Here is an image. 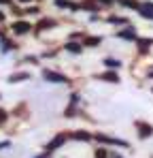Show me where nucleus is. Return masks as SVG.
<instances>
[{
    "label": "nucleus",
    "instance_id": "f257e3e1",
    "mask_svg": "<svg viewBox=\"0 0 153 158\" xmlns=\"http://www.w3.org/2000/svg\"><path fill=\"white\" fill-rule=\"evenodd\" d=\"M43 77L47 79V81H53V83H62V81H66L64 75H60V73H55V71H49V69L43 71Z\"/></svg>",
    "mask_w": 153,
    "mask_h": 158
},
{
    "label": "nucleus",
    "instance_id": "f03ea898",
    "mask_svg": "<svg viewBox=\"0 0 153 158\" xmlns=\"http://www.w3.org/2000/svg\"><path fill=\"white\" fill-rule=\"evenodd\" d=\"M30 24H28V22H15V24H13V32H15V34H26V32H30Z\"/></svg>",
    "mask_w": 153,
    "mask_h": 158
},
{
    "label": "nucleus",
    "instance_id": "7ed1b4c3",
    "mask_svg": "<svg viewBox=\"0 0 153 158\" xmlns=\"http://www.w3.org/2000/svg\"><path fill=\"white\" fill-rule=\"evenodd\" d=\"M117 36H119V39H128V41H136V32H134V28H128V30L117 32Z\"/></svg>",
    "mask_w": 153,
    "mask_h": 158
},
{
    "label": "nucleus",
    "instance_id": "20e7f679",
    "mask_svg": "<svg viewBox=\"0 0 153 158\" xmlns=\"http://www.w3.org/2000/svg\"><path fill=\"white\" fill-rule=\"evenodd\" d=\"M104 64H106V69H119V66H121V62H119V60H115V58H106V60H104Z\"/></svg>",
    "mask_w": 153,
    "mask_h": 158
},
{
    "label": "nucleus",
    "instance_id": "39448f33",
    "mask_svg": "<svg viewBox=\"0 0 153 158\" xmlns=\"http://www.w3.org/2000/svg\"><path fill=\"white\" fill-rule=\"evenodd\" d=\"M100 36H87V39H85V45H87V47H96V45H100Z\"/></svg>",
    "mask_w": 153,
    "mask_h": 158
},
{
    "label": "nucleus",
    "instance_id": "423d86ee",
    "mask_svg": "<svg viewBox=\"0 0 153 158\" xmlns=\"http://www.w3.org/2000/svg\"><path fill=\"white\" fill-rule=\"evenodd\" d=\"M55 4H57L60 9H79L76 4H73V2H68V0H55Z\"/></svg>",
    "mask_w": 153,
    "mask_h": 158
},
{
    "label": "nucleus",
    "instance_id": "0eeeda50",
    "mask_svg": "<svg viewBox=\"0 0 153 158\" xmlns=\"http://www.w3.org/2000/svg\"><path fill=\"white\" fill-rule=\"evenodd\" d=\"M64 139H66L64 135H57V137H55V139H53V141L49 143V148H47V150H55V148H57V145H60V143H62Z\"/></svg>",
    "mask_w": 153,
    "mask_h": 158
},
{
    "label": "nucleus",
    "instance_id": "6e6552de",
    "mask_svg": "<svg viewBox=\"0 0 153 158\" xmlns=\"http://www.w3.org/2000/svg\"><path fill=\"white\" fill-rule=\"evenodd\" d=\"M51 26H55V22H53V19H41V22H38V30H45V28H51Z\"/></svg>",
    "mask_w": 153,
    "mask_h": 158
},
{
    "label": "nucleus",
    "instance_id": "1a4fd4ad",
    "mask_svg": "<svg viewBox=\"0 0 153 158\" xmlns=\"http://www.w3.org/2000/svg\"><path fill=\"white\" fill-rule=\"evenodd\" d=\"M66 49H68L70 53H79L81 49H83V47H81L79 43H68V45H66Z\"/></svg>",
    "mask_w": 153,
    "mask_h": 158
},
{
    "label": "nucleus",
    "instance_id": "9d476101",
    "mask_svg": "<svg viewBox=\"0 0 153 158\" xmlns=\"http://www.w3.org/2000/svg\"><path fill=\"white\" fill-rule=\"evenodd\" d=\"M108 22H111V24H119V26H126V24H128L126 17H115V15H113V17L108 19Z\"/></svg>",
    "mask_w": 153,
    "mask_h": 158
},
{
    "label": "nucleus",
    "instance_id": "9b49d317",
    "mask_svg": "<svg viewBox=\"0 0 153 158\" xmlns=\"http://www.w3.org/2000/svg\"><path fill=\"white\" fill-rule=\"evenodd\" d=\"M102 77L106 79V81H119V77H117V73H113V71H108V73H104Z\"/></svg>",
    "mask_w": 153,
    "mask_h": 158
},
{
    "label": "nucleus",
    "instance_id": "f8f14e48",
    "mask_svg": "<svg viewBox=\"0 0 153 158\" xmlns=\"http://www.w3.org/2000/svg\"><path fill=\"white\" fill-rule=\"evenodd\" d=\"M153 41H147V39H138V45H140V52H147V47L151 45Z\"/></svg>",
    "mask_w": 153,
    "mask_h": 158
},
{
    "label": "nucleus",
    "instance_id": "ddd939ff",
    "mask_svg": "<svg viewBox=\"0 0 153 158\" xmlns=\"http://www.w3.org/2000/svg\"><path fill=\"white\" fill-rule=\"evenodd\" d=\"M121 4H126V6H132V9H140V4L136 2V0H119Z\"/></svg>",
    "mask_w": 153,
    "mask_h": 158
},
{
    "label": "nucleus",
    "instance_id": "4468645a",
    "mask_svg": "<svg viewBox=\"0 0 153 158\" xmlns=\"http://www.w3.org/2000/svg\"><path fill=\"white\" fill-rule=\"evenodd\" d=\"M24 79H28V73H17V75H13L9 81H13V83H15V81H24Z\"/></svg>",
    "mask_w": 153,
    "mask_h": 158
},
{
    "label": "nucleus",
    "instance_id": "2eb2a0df",
    "mask_svg": "<svg viewBox=\"0 0 153 158\" xmlns=\"http://www.w3.org/2000/svg\"><path fill=\"white\" fill-rule=\"evenodd\" d=\"M138 126L143 128V131H140L143 137H147V135H151V132H153V128H151V126H147V124H138Z\"/></svg>",
    "mask_w": 153,
    "mask_h": 158
},
{
    "label": "nucleus",
    "instance_id": "dca6fc26",
    "mask_svg": "<svg viewBox=\"0 0 153 158\" xmlns=\"http://www.w3.org/2000/svg\"><path fill=\"white\" fill-rule=\"evenodd\" d=\"M75 137H76V139H89V135H87V132H76Z\"/></svg>",
    "mask_w": 153,
    "mask_h": 158
},
{
    "label": "nucleus",
    "instance_id": "f3484780",
    "mask_svg": "<svg viewBox=\"0 0 153 158\" xmlns=\"http://www.w3.org/2000/svg\"><path fill=\"white\" fill-rule=\"evenodd\" d=\"M4 120H6V113H4V111L0 109V122H4Z\"/></svg>",
    "mask_w": 153,
    "mask_h": 158
},
{
    "label": "nucleus",
    "instance_id": "a211bd4d",
    "mask_svg": "<svg viewBox=\"0 0 153 158\" xmlns=\"http://www.w3.org/2000/svg\"><path fill=\"white\" fill-rule=\"evenodd\" d=\"M9 2H11V0H0V4H9Z\"/></svg>",
    "mask_w": 153,
    "mask_h": 158
},
{
    "label": "nucleus",
    "instance_id": "6ab92c4d",
    "mask_svg": "<svg viewBox=\"0 0 153 158\" xmlns=\"http://www.w3.org/2000/svg\"><path fill=\"white\" fill-rule=\"evenodd\" d=\"M100 2H104V4H111V2H113V0H100Z\"/></svg>",
    "mask_w": 153,
    "mask_h": 158
},
{
    "label": "nucleus",
    "instance_id": "aec40b11",
    "mask_svg": "<svg viewBox=\"0 0 153 158\" xmlns=\"http://www.w3.org/2000/svg\"><path fill=\"white\" fill-rule=\"evenodd\" d=\"M2 19H4V15H2V13H0V22H2Z\"/></svg>",
    "mask_w": 153,
    "mask_h": 158
},
{
    "label": "nucleus",
    "instance_id": "412c9836",
    "mask_svg": "<svg viewBox=\"0 0 153 158\" xmlns=\"http://www.w3.org/2000/svg\"><path fill=\"white\" fill-rule=\"evenodd\" d=\"M19 2H30V0H19Z\"/></svg>",
    "mask_w": 153,
    "mask_h": 158
}]
</instances>
